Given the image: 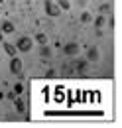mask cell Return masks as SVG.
<instances>
[{
  "label": "cell",
  "instance_id": "6da1fadb",
  "mask_svg": "<svg viewBox=\"0 0 122 128\" xmlns=\"http://www.w3.org/2000/svg\"><path fill=\"white\" fill-rule=\"evenodd\" d=\"M32 48H34V40H32L30 36H22V38L16 42V49H18V51H22V53L32 51Z\"/></svg>",
  "mask_w": 122,
  "mask_h": 128
},
{
  "label": "cell",
  "instance_id": "7a4b0ae2",
  "mask_svg": "<svg viewBox=\"0 0 122 128\" xmlns=\"http://www.w3.org/2000/svg\"><path fill=\"white\" fill-rule=\"evenodd\" d=\"M44 8H46V14H47V16H51V18L61 16V8L57 6V4H53L51 0H46V2H44Z\"/></svg>",
  "mask_w": 122,
  "mask_h": 128
},
{
  "label": "cell",
  "instance_id": "3957f363",
  "mask_svg": "<svg viewBox=\"0 0 122 128\" xmlns=\"http://www.w3.org/2000/svg\"><path fill=\"white\" fill-rule=\"evenodd\" d=\"M22 69H24V61L20 59V57H12L10 59V73H14V75H20L22 73Z\"/></svg>",
  "mask_w": 122,
  "mask_h": 128
},
{
  "label": "cell",
  "instance_id": "277c9868",
  "mask_svg": "<svg viewBox=\"0 0 122 128\" xmlns=\"http://www.w3.org/2000/svg\"><path fill=\"white\" fill-rule=\"evenodd\" d=\"M63 51H65L67 55H75L77 51H79V46H77L75 42H71V44H67V46L63 48Z\"/></svg>",
  "mask_w": 122,
  "mask_h": 128
},
{
  "label": "cell",
  "instance_id": "5b68a950",
  "mask_svg": "<svg viewBox=\"0 0 122 128\" xmlns=\"http://www.w3.org/2000/svg\"><path fill=\"white\" fill-rule=\"evenodd\" d=\"M0 32H2V34H12V32H14V24H12V22H8V20H6V22H2Z\"/></svg>",
  "mask_w": 122,
  "mask_h": 128
},
{
  "label": "cell",
  "instance_id": "8992f818",
  "mask_svg": "<svg viewBox=\"0 0 122 128\" xmlns=\"http://www.w3.org/2000/svg\"><path fill=\"white\" fill-rule=\"evenodd\" d=\"M4 51H6V53H8L10 57H14L18 49H16V46H12V44H4Z\"/></svg>",
  "mask_w": 122,
  "mask_h": 128
},
{
  "label": "cell",
  "instance_id": "52a82bcc",
  "mask_svg": "<svg viewBox=\"0 0 122 128\" xmlns=\"http://www.w3.org/2000/svg\"><path fill=\"white\" fill-rule=\"evenodd\" d=\"M36 42L42 44V46H46V44H47V36L44 32H38V34H36Z\"/></svg>",
  "mask_w": 122,
  "mask_h": 128
},
{
  "label": "cell",
  "instance_id": "ba28073f",
  "mask_svg": "<svg viewBox=\"0 0 122 128\" xmlns=\"http://www.w3.org/2000/svg\"><path fill=\"white\" fill-rule=\"evenodd\" d=\"M14 104H16V110H18V112H24V110H26V104H24L22 98H14Z\"/></svg>",
  "mask_w": 122,
  "mask_h": 128
},
{
  "label": "cell",
  "instance_id": "9c48e42d",
  "mask_svg": "<svg viewBox=\"0 0 122 128\" xmlns=\"http://www.w3.org/2000/svg\"><path fill=\"white\" fill-rule=\"evenodd\" d=\"M89 59H91V61H96V59H98V49L96 48L89 49Z\"/></svg>",
  "mask_w": 122,
  "mask_h": 128
},
{
  "label": "cell",
  "instance_id": "30bf717a",
  "mask_svg": "<svg viewBox=\"0 0 122 128\" xmlns=\"http://www.w3.org/2000/svg\"><path fill=\"white\" fill-rule=\"evenodd\" d=\"M57 6H59L61 10H69V8H71L69 0H57Z\"/></svg>",
  "mask_w": 122,
  "mask_h": 128
},
{
  "label": "cell",
  "instance_id": "8fae6325",
  "mask_svg": "<svg viewBox=\"0 0 122 128\" xmlns=\"http://www.w3.org/2000/svg\"><path fill=\"white\" fill-rule=\"evenodd\" d=\"M102 24H104V16H98L94 20V26H96V30H100L102 28Z\"/></svg>",
  "mask_w": 122,
  "mask_h": 128
},
{
  "label": "cell",
  "instance_id": "7c38bea8",
  "mask_svg": "<svg viewBox=\"0 0 122 128\" xmlns=\"http://www.w3.org/2000/svg\"><path fill=\"white\" fill-rule=\"evenodd\" d=\"M81 22H85V24L91 22V14H89V12H83V14H81Z\"/></svg>",
  "mask_w": 122,
  "mask_h": 128
},
{
  "label": "cell",
  "instance_id": "4fadbf2b",
  "mask_svg": "<svg viewBox=\"0 0 122 128\" xmlns=\"http://www.w3.org/2000/svg\"><path fill=\"white\" fill-rule=\"evenodd\" d=\"M22 91H24V85H22V83H18V85L14 87V93H16V95H20Z\"/></svg>",
  "mask_w": 122,
  "mask_h": 128
},
{
  "label": "cell",
  "instance_id": "5bb4252c",
  "mask_svg": "<svg viewBox=\"0 0 122 128\" xmlns=\"http://www.w3.org/2000/svg\"><path fill=\"white\" fill-rule=\"evenodd\" d=\"M85 65H87V61H79V63H77V69H79V71H83V69H85Z\"/></svg>",
  "mask_w": 122,
  "mask_h": 128
},
{
  "label": "cell",
  "instance_id": "9a60e30c",
  "mask_svg": "<svg viewBox=\"0 0 122 128\" xmlns=\"http://www.w3.org/2000/svg\"><path fill=\"white\" fill-rule=\"evenodd\" d=\"M2 98H4V93H2V91H0V100H2Z\"/></svg>",
  "mask_w": 122,
  "mask_h": 128
},
{
  "label": "cell",
  "instance_id": "2e32d148",
  "mask_svg": "<svg viewBox=\"0 0 122 128\" xmlns=\"http://www.w3.org/2000/svg\"><path fill=\"white\" fill-rule=\"evenodd\" d=\"M2 2H4V0H0V4H2Z\"/></svg>",
  "mask_w": 122,
  "mask_h": 128
}]
</instances>
